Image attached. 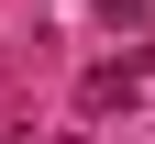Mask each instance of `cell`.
<instances>
[{"instance_id": "cell-1", "label": "cell", "mask_w": 155, "mask_h": 144, "mask_svg": "<svg viewBox=\"0 0 155 144\" xmlns=\"http://www.w3.org/2000/svg\"><path fill=\"white\" fill-rule=\"evenodd\" d=\"M144 89H155V78H144V55H100V67L78 78V111H89V122H111V111H133Z\"/></svg>"}, {"instance_id": "cell-2", "label": "cell", "mask_w": 155, "mask_h": 144, "mask_svg": "<svg viewBox=\"0 0 155 144\" xmlns=\"http://www.w3.org/2000/svg\"><path fill=\"white\" fill-rule=\"evenodd\" d=\"M100 22L111 33H144V0H100Z\"/></svg>"}, {"instance_id": "cell-3", "label": "cell", "mask_w": 155, "mask_h": 144, "mask_svg": "<svg viewBox=\"0 0 155 144\" xmlns=\"http://www.w3.org/2000/svg\"><path fill=\"white\" fill-rule=\"evenodd\" d=\"M0 144H33V133H22V122H0Z\"/></svg>"}]
</instances>
